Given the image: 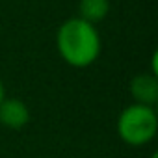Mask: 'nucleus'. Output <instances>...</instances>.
<instances>
[{"label":"nucleus","mask_w":158,"mask_h":158,"mask_svg":"<svg viewBox=\"0 0 158 158\" xmlns=\"http://www.w3.org/2000/svg\"><path fill=\"white\" fill-rule=\"evenodd\" d=\"M56 47L61 60L73 67H88L101 54V35L95 24L73 17L67 19L56 34Z\"/></svg>","instance_id":"f257e3e1"},{"label":"nucleus","mask_w":158,"mask_h":158,"mask_svg":"<svg viewBox=\"0 0 158 158\" xmlns=\"http://www.w3.org/2000/svg\"><path fill=\"white\" fill-rule=\"evenodd\" d=\"M158 130V117L152 106L130 104L117 117V134L130 147H141L154 139Z\"/></svg>","instance_id":"f03ea898"},{"label":"nucleus","mask_w":158,"mask_h":158,"mask_svg":"<svg viewBox=\"0 0 158 158\" xmlns=\"http://www.w3.org/2000/svg\"><path fill=\"white\" fill-rule=\"evenodd\" d=\"M30 121L28 106L19 99H4L0 102V125L11 130H21Z\"/></svg>","instance_id":"7ed1b4c3"},{"label":"nucleus","mask_w":158,"mask_h":158,"mask_svg":"<svg viewBox=\"0 0 158 158\" xmlns=\"http://www.w3.org/2000/svg\"><path fill=\"white\" fill-rule=\"evenodd\" d=\"M130 95L134 97V102L154 106L158 101V78L152 73H141L132 78L130 82Z\"/></svg>","instance_id":"20e7f679"},{"label":"nucleus","mask_w":158,"mask_h":158,"mask_svg":"<svg viewBox=\"0 0 158 158\" xmlns=\"http://www.w3.org/2000/svg\"><path fill=\"white\" fill-rule=\"evenodd\" d=\"M110 13V0H80L78 2V17L97 24Z\"/></svg>","instance_id":"39448f33"},{"label":"nucleus","mask_w":158,"mask_h":158,"mask_svg":"<svg viewBox=\"0 0 158 158\" xmlns=\"http://www.w3.org/2000/svg\"><path fill=\"white\" fill-rule=\"evenodd\" d=\"M6 99V88H4V82L0 80V102Z\"/></svg>","instance_id":"423d86ee"},{"label":"nucleus","mask_w":158,"mask_h":158,"mask_svg":"<svg viewBox=\"0 0 158 158\" xmlns=\"http://www.w3.org/2000/svg\"><path fill=\"white\" fill-rule=\"evenodd\" d=\"M151 158H158V154H156V152H152V154H151Z\"/></svg>","instance_id":"0eeeda50"}]
</instances>
